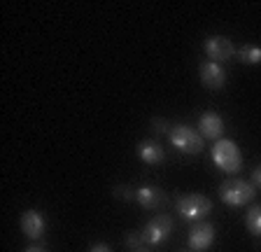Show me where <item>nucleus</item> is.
Masks as SVG:
<instances>
[{"instance_id":"obj_19","label":"nucleus","mask_w":261,"mask_h":252,"mask_svg":"<svg viewBox=\"0 0 261 252\" xmlns=\"http://www.w3.org/2000/svg\"><path fill=\"white\" fill-rule=\"evenodd\" d=\"M136 252H149V250H145V247H138V250Z\"/></svg>"},{"instance_id":"obj_16","label":"nucleus","mask_w":261,"mask_h":252,"mask_svg":"<svg viewBox=\"0 0 261 252\" xmlns=\"http://www.w3.org/2000/svg\"><path fill=\"white\" fill-rule=\"evenodd\" d=\"M252 185L261 187V166H256V168L252 170Z\"/></svg>"},{"instance_id":"obj_18","label":"nucleus","mask_w":261,"mask_h":252,"mask_svg":"<svg viewBox=\"0 0 261 252\" xmlns=\"http://www.w3.org/2000/svg\"><path fill=\"white\" fill-rule=\"evenodd\" d=\"M26 252H47V250H44V247H38V245H33V247H28Z\"/></svg>"},{"instance_id":"obj_10","label":"nucleus","mask_w":261,"mask_h":252,"mask_svg":"<svg viewBox=\"0 0 261 252\" xmlns=\"http://www.w3.org/2000/svg\"><path fill=\"white\" fill-rule=\"evenodd\" d=\"M201 80L207 89H222L224 82H226V72L219 63L210 61V63H203L201 66Z\"/></svg>"},{"instance_id":"obj_8","label":"nucleus","mask_w":261,"mask_h":252,"mask_svg":"<svg viewBox=\"0 0 261 252\" xmlns=\"http://www.w3.org/2000/svg\"><path fill=\"white\" fill-rule=\"evenodd\" d=\"M21 229L28 238L38 241L44 236V215L40 210H26L21 215Z\"/></svg>"},{"instance_id":"obj_6","label":"nucleus","mask_w":261,"mask_h":252,"mask_svg":"<svg viewBox=\"0 0 261 252\" xmlns=\"http://www.w3.org/2000/svg\"><path fill=\"white\" fill-rule=\"evenodd\" d=\"M205 54L210 56L215 63H219V61L231 59V56L236 54V47L228 38H224V35H215V38L205 40Z\"/></svg>"},{"instance_id":"obj_9","label":"nucleus","mask_w":261,"mask_h":252,"mask_svg":"<svg viewBox=\"0 0 261 252\" xmlns=\"http://www.w3.org/2000/svg\"><path fill=\"white\" fill-rule=\"evenodd\" d=\"M198 129H201V136L207 138V140H222L224 136V121L215 112H205L198 121Z\"/></svg>"},{"instance_id":"obj_7","label":"nucleus","mask_w":261,"mask_h":252,"mask_svg":"<svg viewBox=\"0 0 261 252\" xmlns=\"http://www.w3.org/2000/svg\"><path fill=\"white\" fill-rule=\"evenodd\" d=\"M215 241V226L207 222H198L194 229L189 231V247L194 252H203L212 245Z\"/></svg>"},{"instance_id":"obj_2","label":"nucleus","mask_w":261,"mask_h":252,"mask_svg":"<svg viewBox=\"0 0 261 252\" xmlns=\"http://www.w3.org/2000/svg\"><path fill=\"white\" fill-rule=\"evenodd\" d=\"M219 196L226 206H233V208H240L245 203L254 201L256 196V189L252 182H245V180H226L222 187H219Z\"/></svg>"},{"instance_id":"obj_4","label":"nucleus","mask_w":261,"mask_h":252,"mask_svg":"<svg viewBox=\"0 0 261 252\" xmlns=\"http://www.w3.org/2000/svg\"><path fill=\"white\" fill-rule=\"evenodd\" d=\"M212 210V201L203 194H187L177 201V213L185 219H201Z\"/></svg>"},{"instance_id":"obj_5","label":"nucleus","mask_w":261,"mask_h":252,"mask_svg":"<svg viewBox=\"0 0 261 252\" xmlns=\"http://www.w3.org/2000/svg\"><path fill=\"white\" fill-rule=\"evenodd\" d=\"M170 231H173V219L168 215H159L152 222H147V226L142 229L140 236L145 245H159V243H163L168 238Z\"/></svg>"},{"instance_id":"obj_17","label":"nucleus","mask_w":261,"mask_h":252,"mask_svg":"<svg viewBox=\"0 0 261 252\" xmlns=\"http://www.w3.org/2000/svg\"><path fill=\"white\" fill-rule=\"evenodd\" d=\"M91 252H112V250H110V247L105 245V243H98V245H93V247H91Z\"/></svg>"},{"instance_id":"obj_14","label":"nucleus","mask_w":261,"mask_h":252,"mask_svg":"<svg viewBox=\"0 0 261 252\" xmlns=\"http://www.w3.org/2000/svg\"><path fill=\"white\" fill-rule=\"evenodd\" d=\"M238 56H240V61H243V63H247V66H256V63H261V47H256V44L240 47Z\"/></svg>"},{"instance_id":"obj_1","label":"nucleus","mask_w":261,"mask_h":252,"mask_svg":"<svg viewBox=\"0 0 261 252\" xmlns=\"http://www.w3.org/2000/svg\"><path fill=\"white\" fill-rule=\"evenodd\" d=\"M212 161H215L217 168H222L228 175H236L243 168V154H240L238 145L233 140H226V138L215 143V147H212Z\"/></svg>"},{"instance_id":"obj_15","label":"nucleus","mask_w":261,"mask_h":252,"mask_svg":"<svg viewBox=\"0 0 261 252\" xmlns=\"http://www.w3.org/2000/svg\"><path fill=\"white\" fill-rule=\"evenodd\" d=\"M126 243H128L130 247H138L142 243V236H136V234H128L126 236Z\"/></svg>"},{"instance_id":"obj_13","label":"nucleus","mask_w":261,"mask_h":252,"mask_svg":"<svg viewBox=\"0 0 261 252\" xmlns=\"http://www.w3.org/2000/svg\"><path fill=\"white\" fill-rule=\"evenodd\" d=\"M245 224L250 229V234L261 236V206H252L245 215Z\"/></svg>"},{"instance_id":"obj_3","label":"nucleus","mask_w":261,"mask_h":252,"mask_svg":"<svg viewBox=\"0 0 261 252\" xmlns=\"http://www.w3.org/2000/svg\"><path fill=\"white\" fill-rule=\"evenodd\" d=\"M168 138H170V143H173V147H177L179 152H187V154H198V152H203V147H205V140H203L201 133L194 131L191 126H185V124L170 129Z\"/></svg>"},{"instance_id":"obj_12","label":"nucleus","mask_w":261,"mask_h":252,"mask_svg":"<svg viewBox=\"0 0 261 252\" xmlns=\"http://www.w3.org/2000/svg\"><path fill=\"white\" fill-rule=\"evenodd\" d=\"M138 154H140V159L145 161V164H161L163 159H166V152H163L161 145L152 143V140H145V143L138 145Z\"/></svg>"},{"instance_id":"obj_11","label":"nucleus","mask_w":261,"mask_h":252,"mask_svg":"<svg viewBox=\"0 0 261 252\" xmlns=\"http://www.w3.org/2000/svg\"><path fill=\"white\" fill-rule=\"evenodd\" d=\"M136 201L140 203L142 208L152 210V208H159L166 201V194L161 189H156V187H140V189H136Z\"/></svg>"}]
</instances>
